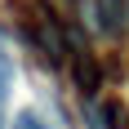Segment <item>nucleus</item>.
<instances>
[{"mask_svg": "<svg viewBox=\"0 0 129 129\" xmlns=\"http://www.w3.org/2000/svg\"><path fill=\"white\" fill-rule=\"evenodd\" d=\"M93 31L103 40H125V31H129V0H93Z\"/></svg>", "mask_w": 129, "mask_h": 129, "instance_id": "f257e3e1", "label": "nucleus"}, {"mask_svg": "<svg viewBox=\"0 0 129 129\" xmlns=\"http://www.w3.org/2000/svg\"><path fill=\"white\" fill-rule=\"evenodd\" d=\"M71 40H76V49H71V76H76V85L85 93H93L98 85H103V67L93 62V53L85 49V40H80L76 31H71Z\"/></svg>", "mask_w": 129, "mask_h": 129, "instance_id": "f03ea898", "label": "nucleus"}, {"mask_svg": "<svg viewBox=\"0 0 129 129\" xmlns=\"http://www.w3.org/2000/svg\"><path fill=\"white\" fill-rule=\"evenodd\" d=\"M103 120H107V129H129V107L116 103V98H107L103 103Z\"/></svg>", "mask_w": 129, "mask_h": 129, "instance_id": "7ed1b4c3", "label": "nucleus"}, {"mask_svg": "<svg viewBox=\"0 0 129 129\" xmlns=\"http://www.w3.org/2000/svg\"><path fill=\"white\" fill-rule=\"evenodd\" d=\"M13 129H49L45 120L36 116V111H18V120H13Z\"/></svg>", "mask_w": 129, "mask_h": 129, "instance_id": "20e7f679", "label": "nucleus"}, {"mask_svg": "<svg viewBox=\"0 0 129 129\" xmlns=\"http://www.w3.org/2000/svg\"><path fill=\"white\" fill-rule=\"evenodd\" d=\"M5 93H9V76L0 71V103H5Z\"/></svg>", "mask_w": 129, "mask_h": 129, "instance_id": "39448f33", "label": "nucleus"}]
</instances>
